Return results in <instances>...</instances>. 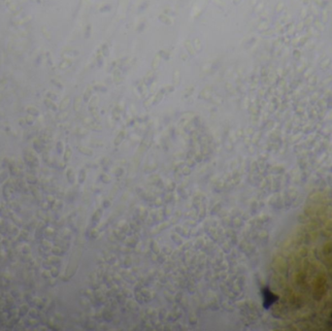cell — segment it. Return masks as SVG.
Returning <instances> with one entry per match:
<instances>
[{"instance_id": "cell-8", "label": "cell", "mask_w": 332, "mask_h": 331, "mask_svg": "<svg viewBox=\"0 0 332 331\" xmlns=\"http://www.w3.org/2000/svg\"><path fill=\"white\" fill-rule=\"evenodd\" d=\"M193 44H194V47H193V48H194V50L196 51V53H200V51H201V49H202L200 40H199V39H195Z\"/></svg>"}, {"instance_id": "cell-15", "label": "cell", "mask_w": 332, "mask_h": 331, "mask_svg": "<svg viewBox=\"0 0 332 331\" xmlns=\"http://www.w3.org/2000/svg\"><path fill=\"white\" fill-rule=\"evenodd\" d=\"M122 82H123V78H122V77L118 76V77H115V78H114V83H115L117 86H118V85L121 84Z\"/></svg>"}, {"instance_id": "cell-11", "label": "cell", "mask_w": 332, "mask_h": 331, "mask_svg": "<svg viewBox=\"0 0 332 331\" xmlns=\"http://www.w3.org/2000/svg\"><path fill=\"white\" fill-rule=\"evenodd\" d=\"M158 54L161 55V58H162L163 59H165V60H169L170 59V54L168 51H164V50H161V51H158Z\"/></svg>"}, {"instance_id": "cell-1", "label": "cell", "mask_w": 332, "mask_h": 331, "mask_svg": "<svg viewBox=\"0 0 332 331\" xmlns=\"http://www.w3.org/2000/svg\"><path fill=\"white\" fill-rule=\"evenodd\" d=\"M212 93H213V87L211 86H205L204 89H202L200 93H199V98L201 99H209L212 97Z\"/></svg>"}, {"instance_id": "cell-2", "label": "cell", "mask_w": 332, "mask_h": 331, "mask_svg": "<svg viewBox=\"0 0 332 331\" xmlns=\"http://www.w3.org/2000/svg\"><path fill=\"white\" fill-rule=\"evenodd\" d=\"M172 83L174 86H179L181 84V72L179 69H176L173 72L172 76Z\"/></svg>"}, {"instance_id": "cell-14", "label": "cell", "mask_w": 332, "mask_h": 331, "mask_svg": "<svg viewBox=\"0 0 332 331\" xmlns=\"http://www.w3.org/2000/svg\"><path fill=\"white\" fill-rule=\"evenodd\" d=\"M91 92H92V89H91L90 86L89 87V89H86V92H85V100H86V101L89 100V98H90V95H91Z\"/></svg>"}, {"instance_id": "cell-10", "label": "cell", "mask_w": 332, "mask_h": 331, "mask_svg": "<svg viewBox=\"0 0 332 331\" xmlns=\"http://www.w3.org/2000/svg\"><path fill=\"white\" fill-rule=\"evenodd\" d=\"M94 89H95L96 90H99V91H101V92H105V91H107V87H106L105 85H104V84H102V83L96 84L95 87H94Z\"/></svg>"}, {"instance_id": "cell-4", "label": "cell", "mask_w": 332, "mask_h": 331, "mask_svg": "<svg viewBox=\"0 0 332 331\" xmlns=\"http://www.w3.org/2000/svg\"><path fill=\"white\" fill-rule=\"evenodd\" d=\"M153 79H154V71L151 70L146 74V76H145V78H144L143 82L146 84V85H151V84L153 82Z\"/></svg>"}, {"instance_id": "cell-19", "label": "cell", "mask_w": 332, "mask_h": 331, "mask_svg": "<svg viewBox=\"0 0 332 331\" xmlns=\"http://www.w3.org/2000/svg\"><path fill=\"white\" fill-rule=\"evenodd\" d=\"M182 58H183V59H184V60H186V59H188V54H182Z\"/></svg>"}, {"instance_id": "cell-9", "label": "cell", "mask_w": 332, "mask_h": 331, "mask_svg": "<svg viewBox=\"0 0 332 331\" xmlns=\"http://www.w3.org/2000/svg\"><path fill=\"white\" fill-rule=\"evenodd\" d=\"M163 90V92H173L175 90V86L173 85H167V86H163V87L161 89Z\"/></svg>"}, {"instance_id": "cell-16", "label": "cell", "mask_w": 332, "mask_h": 331, "mask_svg": "<svg viewBox=\"0 0 332 331\" xmlns=\"http://www.w3.org/2000/svg\"><path fill=\"white\" fill-rule=\"evenodd\" d=\"M155 86H157V83L155 82H153V83L150 85V87H149V91L151 93H153V91L155 90Z\"/></svg>"}, {"instance_id": "cell-12", "label": "cell", "mask_w": 332, "mask_h": 331, "mask_svg": "<svg viewBox=\"0 0 332 331\" xmlns=\"http://www.w3.org/2000/svg\"><path fill=\"white\" fill-rule=\"evenodd\" d=\"M193 91H194V86H189V87L185 90V97H189V96H190L192 93H193Z\"/></svg>"}, {"instance_id": "cell-13", "label": "cell", "mask_w": 332, "mask_h": 331, "mask_svg": "<svg viewBox=\"0 0 332 331\" xmlns=\"http://www.w3.org/2000/svg\"><path fill=\"white\" fill-rule=\"evenodd\" d=\"M101 53H102L103 56H109V54H110V51H109V49L108 47L106 46V45H103L102 48H101Z\"/></svg>"}, {"instance_id": "cell-5", "label": "cell", "mask_w": 332, "mask_h": 331, "mask_svg": "<svg viewBox=\"0 0 332 331\" xmlns=\"http://www.w3.org/2000/svg\"><path fill=\"white\" fill-rule=\"evenodd\" d=\"M185 47L186 49V51H188V54L190 55V56H195V54H196V51L194 50L193 48V46L191 45V43L189 41V40H186L185 42Z\"/></svg>"}, {"instance_id": "cell-7", "label": "cell", "mask_w": 332, "mask_h": 331, "mask_svg": "<svg viewBox=\"0 0 332 331\" xmlns=\"http://www.w3.org/2000/svg\"><path fill=\"white\" fill-rule=\"evenodd\" d=\"M163 94H164L163 90L162 89H159V90L157 92V94H155V95H153V103H155V104L158 103V102L163 98Z\"/></svg>"}, {"instance_id": "cell-3", "label": "cell", "mask_w": 332, "mask_h": 331, "mask_svg": "<svg viewBox=\"0 0 332 331\" xmlns=\"http://www.w3.org/2000/svg\"><path fill=\"white\" fill-rule=\"evenodd\" d=\"M161 59H162L161 55L157 53V54L154 55V58H153V62H152V70L155 71L157 69H158Z\"/></svg>"}, {"instance_id": "cell-17", "label": "cell", "mask_w": 332, "mask_h": 331, "mask_svg": "<svg viewBox=\"0 0 332 331\" xmlns=\"http://www.w3.org/2000/svg\"><path fill=\"white\" fill-rule=\"evenodd\" d=\"M113 76H114V78H115V77L121 76V70H120V68H117V69L114 70V72H113Z\"/></svg>"}, {"instance_id": "cell-18", "label": "cell", "mask_w": 332, "mask_h": 331, "mask_svg": "<svg viewBox=\"0 0 332 331\" xmlns=\"http://www.w3.org/2000/svg\"><path fill=\"white\" fill-rule=\"evenodd\" d=\"M225 86H226V89H227V90H228L229 92L232 93V85H231V84H230V83H226V85H225Z\"/></svg>"}, {"instance_id": "cell-6", "label": "cell", "mask_w": 332, "mask_h": 331, "mask_svg": "<svg viewBox=\"0 0 332 331\" xmlns=\"http://www.w3.org/2000/svg\"><path fill=\"white\" fill-rule=\"evenodd\" d=\"M138 90H139V92L141 94H143V96H148V93H149V89L147 87V85L142 82V83L138 86Z\"/></svg>"}]
</instances>
